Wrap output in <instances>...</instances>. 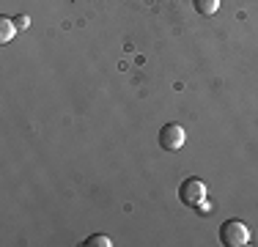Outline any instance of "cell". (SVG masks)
<instances>
[{"mask_svg":"<svg viewBox=\"0 0 258 247\" xmlns=\"http://www.w3.org/2000/svg\"><path fill=\"white\" fill-rule=\"evenodd\" d=\"M220 9V0H195V11L204 17H214Z\"/></svg>","mask_w":258,"mask_h":247,"instance_id":"obj_5","label":"cell"},{"mask_svg":"<svg viewBox=\"0 0 258 247\" xmlns=\"http://www.w3.org/2000/svg\"><path fill=\"white\" fill-rule=\"evenodd\" d=\"M220 242L225 247H244L250 242V228L242 220H225L220 225Z\"/></svg>","mask_w":258,"mask_h":247,"instance_id":"obj_1","label":"cell"},{"mask_svg":"<svg viewBox=\"0 0 258 247\" xmlns=\"http://www.w3.org/2000/svg\"><path fill=\"white\" fill-rule=\"evenodd\" d=\"M14 25H17V30H25V28H30V17H28V14L14 17Z\"/></svg>","mask_w":258,"mask_h":247,"instance_id":"obj_7","label":"cell"},{"mask_svg":"<svg viewBox=\"0 0 258 247\" xmlns=\"http://www.w3.org/2000/svg\"><path fill=\"white\" fill-rule=\"evenodd\" d=\"M83 244L85 247H113V239L104 236V233H94V236H88Z\"/></svg>","mask_w":258,"mask_h":247,"instance_id":"obj_6","label":"cell"},{"mask_svg":"<svg viewBox=\"0 0 258 247\" xmlns=\"http://www.w3.org/2000/svg\"><path fill=\"white\" fill-rule=\"evenodd\" d=\"M17 36V25L11 17H0V44H9Z\"/></svg>","mask_w":258,"mask_h":247,"instance_id":"obj_4","label":"cell"},{"mask_svg":"<svg viewBox=\"0 0 258 247\" xmlns=\"http://www.w3.org/2000/svg\"><path fill=\"white\" fill-rule=\"evenodd\" d=\"M187 143V132H184L181 124H165L162 132H159V146L165 151H179Z\"/></svg>","mask_w":258,"mask_h":247,"instance_id":"obj_3","label":"cell"},{"mask_svg":"<svg viewBox=\"0 0 258 247\" xmlns=\"http://www.w3.org/2000/svg\"><path fill=\"white\" fill-rule=\"evenodd\" d=\"M179 201L189 209L201 206L206 201V184L201 178H184L181 187H179Z\"/></svg>","mask_w":258,"mask_h":247,"instance_id":"obj_2","label":"cell"}]
</instances>
